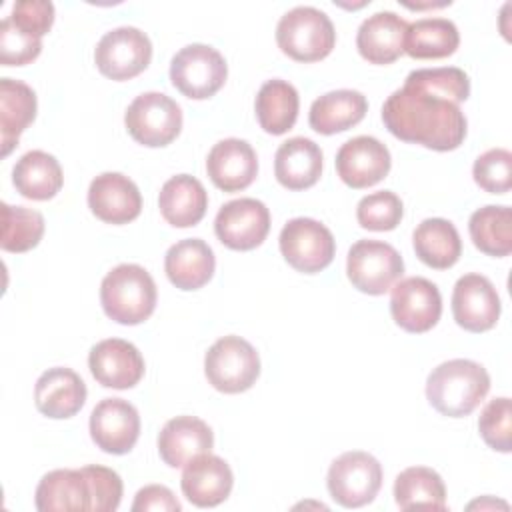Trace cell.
Segmentation results:
<instances>
[{
	"instance_id": "6da1fadb",
	"label": "cell",
	"mask_w": 512,
	"mask_h": 512,
	"mask_svg": "<svg viewBox=\"0 0 512 512\" xmlns=\"http://www.w3.org/2000/svg\"><path fill=\"white\" fill-rule=\"evenodd\" d=\"M470 96V78L456 66L412 70L404 86L382 106L386 130L402 142L436 152L456 150L468 130L460 102Z\"/></svg>"
},
{
	"instance_id": "7a4b0ae2",
	"label": "cell",
	"mask_w": 512,
	"mask_h": 512,
	"mask_svg": "<svg viewBox=\"0 0 512 512\" xmlns=\"http://www.w3.org/2000/svg\"><path fill=\"white\" fill-rule=\"evenodd\" d=\"M490 390L486 368L468 358H454L438 364L426 378L430 406L448 418H462L476 410Z\"/></svg>"
},
{
	"instance_id": "3957f363",
	"label": "cell",
	"mask_w": 512,
	"mask_h": 512,
	"mask_svg": "<svg viewBox=\"0 0 512 512\" xmlns=\"http://www.w3.org/2000/svg\"><path fill=\"white\" fill-rule=\"evenodd\" d=\"M156 282L138 264H118L100 284V304L104 314L124 326L148 320L156 308Z\"/></svg>"
},
{
	"instance_id": "277c9868",
	"label": "cell",
	"mask_w": 512,
	"mask_h": 512,
	"mask_svg": "<svg viewBox=\"0 0 512 512\" xmlns=\"http://www.w3.org/2000/svg\"><path fill=\"white\" fill-rule=\"evenodd\" d=\"M278 48L296 62H318L336 44V30L326 12L314 6H296L276 24Z\"/></svg>"
},
{
	"instance_id": "5b68a950",
	"label": "cell",
	"mask_w": 512,
	"mask_h": 512,
	"mask_svg": "<svg viewBox=\"0 0 512 512\" xmlns=\"http://www.w3.org/2000/svg\"><path fill=\"white\" fill-rule=\"evenodd\" d=\"M204 374L218 392L240 394L258 380L260 356L248 340L234 334L222 336L204 356Z\"/></svg>"
},
{
	"instance_id": "8992f818",
	"label": "cell",
	"mask_w": 512,
	"mask_h": 512,
	"mask_svg": "<svg viewBox=\"0 0 512 512\" xmlns=\"http://www.w3.org/2000/svg\"><path fill=\"white\" fill-rule=\"evenodd\" d=\"M404 274L400 252L382 240H358L346 256V276L364 294H386Z\"/></svg>"
},
{
	"instance_id": "52a82bcc",
	"label": "cell",
	"mask_w": 512,
	"mask_h": 512,
	"mask_svg": "<svg viewBox=\"0 0 512 512\" xmlns=\"http://www.w3.org/2000/svg\"><path fill=\"white\" fill-rule=\"evenodd\" d=\"M228 66L224 56L208 44H188L170 62L172 86L192 100L214 96L226 82Z\"/></svg>"
},
{
	"instance_id": "ba28073f",
	"label": "cell",
	"mask_w": 512,
	"mask_h": 512,
	"mask_svg": "<svg viewBox=\"0 0 512 512\" xmlns=\"http://www.w3.org/2000/svg\"><path fill=\"white\" fill-rule=\"evenodd\" d=\"M326 486L330 496L344 508L370 504L382 486L380 462L362 450L340 454L328 468Z\"/></svg>"
},
{
	"instance_id": "9c48e42d",
	"label": "cell",
	"mask_w": 512,
	"mask_h": 512,
	"mask_svg": "<svg viewBox=\"0 0 512 512\" xmlns=\"http://www.w3.org/2000/svg\"><path fill=\"white\" fill-rule=\"evenodd\" d=\"M128 134L142 146H168L182 130V110L162 92H144L136 96L124 114Z\"/></svg>"
},
{
	"instance_id": "30bf717a",
	"label": "cell",
	"mask_w": 512,
	"mask_h": 512,
	"mask_svg": "<svg viewBox=\"0 0 512 512\" xmlns=\"http://www.w3.org/2000/svg\"><path fill=\"white\" fill-rule=\"evenodd\" d=\"M280 252L298 272L316 274L330 266L336 252L332 232L314 218H292L280 230Z\"/></svg>"
},
{
	"instance_id": "8fae6325",
	"label": "cell",
	"mask_w": 512,
	"mask_h": 512,
	"mask_svg": "<svg viewBox=\"0 0 512 512\" xmlns=\"http://www.w3.org/2000/svg\"><path fill=\"white\" fill-rule=\"evenodd\" d=\"M152 60L150 38L134 26H120L106 32L94 50V62L110 80H130L144 72Z\"/></svg>"
},
{
	"instance_id": "7c38bea8",
	"label": "cell",
	"mask_w": 512,
	"mask_h": 512,
	"mask_svg": "<svg viewBox=\"0 0 512 512\" xmlns=\"http://www.w3.org/2000/svg\"><path fill=\"white\" fill-rule=\"evenodd\" d=\"M390 292V314L402 330L422 334L438 324L442 296L434 282L422 276H410L398 280Z\"/></svg>"
},
{
	"instance_id": "4fadbf2b",
	"label": "cell",
	"mask_w": 512,
	"mask_h": 512,
	"mask_svg": "<svg viewBox=\"0 0 512 512\" xmlns=\"http://www.w3.org/2000/svg\"><path fill=\"white\" fill-rule=\"evenodd\" d=\"M214 232L230 250H254L270 232V212L266 204L256 198L230 200L218 210Z\"/></svg>"
},
{
	"instance_id": "5bb4252c",
	"label": "cell",
	"mask_w": 512,
	"mask_h": 512,
	"mask_svg": "<svg viewBox=\"0 0 512 512\" xmlns=\"http://www.w3.org/2000/svg\"><path fill=\"white\" fill-rule=\"evenodd\" d=\"M500 296L494 284L482 274H464L456 280L452 292V314L460 328L468 332H486L500 318Z\"/></svg>"
},
{
	"instance_id": "9a60e30c",
	"label": "cell",
	"mask_w": 512,
	"mask_h": 512,
	"mask_svg": "<svg viewBox=\"0 0 512 512\" xmlns=\"http://www.w3.org/2000/svg\"><path fill=\"white\" fill-rule=\"evenodd\" d=\"M92 442L108 454H128L140 436V414L124 398H104L90 414Z\"/></svg>"
},
{
	"instance_id": "2e32d148",
	"label": "cell",
	"mask_w": 512,
	"mask_h": 512,
	"mask_svg": "<svg viewBox=\"0 0 512 512\" xmlns=\"http://www.w3.org/2000/svg\"><path fill=\"white\" fill-rule=\"evenodd\" d=\"M390 166V150L374 136L350 138L336 152V172L354 190L378 184L388 176Z\"/></svg>"
},
{
	"instance_id": "e0dca14e",
	"label": "cell",
	"mask_w": 512,
	"mask_h": 512,
	"mask_svg": "<svg viewBox=\"0 0 512 512\" xmlns=\"http://www.w3.org/2000/svg\"><path fill=\"white\" fill-rule=\"evenodd\" d=\"M88 368L104 388L126 390L144 376V358L140 350L122 338H106L90 348Z\"/></svg>"
},
{
	"instance_id": "ac0fdd59",
	"label": "cell",
	"mask_w": 512,
	"mask_h": 512,
	"mask_svg": "<svg viewBox=\"0 0 512 512\" xmlns=\"http://www.w3.org/2000/svg\"><path fill=\"white\" fill-rule=\"evenodd\" d=\"M88 208L106 224H128L140 216L142 196L128 176L102 172L90 182Z\"/></svg>"
},
{
	"instance_id": "d6986e66",
	"label": "cell",
	"mask_w": 512,
	"mask_h": 512,
	"mask_svg": "<svg viewBox=\"0 0 512 512\" xmlns=\"http://www.w3.org/2000/svg\"><path fill=\"white\" fill-rule=\"evenodd\" d=\"M234 486V474L228 462L210 452L192 458L182 472L180 488L188 502L198 508L222 504Z\"/></svg>"
},
{
	"instance_id": "ffe728a7",
	"label": "cell",
	"mask_w": 512,
	"mask_h": 512,
	"mask_svg": "<svg viewBox=\"0 0 512 512\" xmlns=\"http://www.w3.org/2000/svg\"><path fill=\"white\" fill-rule=\"evenodd\" d=\"M206 172L216 188L224 192H240L254 182L258 174V158L246 140L224 138L210 148Z\"/></svg>"
},
{
	"instance_id": "44dd1931",
	"label": "cell",
	"mask_w": 512,
	"mask_h": 512,
	"mask_svg": "<svg viewBox=\"0 0 512 512\" xmlns=\"http://www.w3.org/2000/svg\"><path fill=\"white\" fill-rule=\"evenodd\" d=\"M84 380L66 366H54L40 374L34 386V404L40 414L64 420L80 412L86 402Z\"/></svg>"
},
{
	"instance_id": "7402d4cb",
	"label": "cell",
	"mask_w": 512,
	"mask_h": 512,
	"mask_svg": "<svg viewBox=\"0 0 512 512\" xmlns=\"http://www.w3.org/2000/svg\"><path fill=\"white\" fill-rule=\"evenodd\" d=\"M212 446L214 434L210 426L196 416H176L158 434V454L170 468L186 466L192 458L210 452Z\"/></svg>"
},
{
	"instance_id": "603a6c76",
	"label": "cell",
	"mask_w": 512,
	"mask_h": 512,
	"mask_svg": "<svg viewBox=\"0 0 512 512\" xmlns=\"http://www.w3.org/2000/svg\"><path fill=\"white\" fill-rule=\"evenodd\" d=\"M40 512H92V490L84 468H60L42 476L34 494Z\"/></svg>"
},
{
	"instance_id": "cb8c5ba5",
	"label": "cell",
	"mask_w": 512,
	"mask_h": 512,
	"mask_svg": "<svg viewBox=\"0 0 512 512\" xmlns=\"http://www.w3.org/2000/svg\"><path fill=\"white\" fill-rule=\"evenodd\" d=\"M406 28L408 22L396 12H376L360 24L356 48L370 64H392L404 54Z\"/></svg>"
},
{
	"instance_id": "d4e9b609",
	"label": "cell",
	"mask_w": 512,
	"mask_h": 512,
	"mask_svg": "<svg viewBox=\"0 0 512 512\" xmlns=\"http://www.w3.org/2000/svg\"><path fill=\"white\" fill-rule=\"evenodd\" d=\"M274 176L288 190H306L322 176V150L304 136L282 142L274 156Z\"/></svg>"
},
{
	"instance_id": "484cf974",
	"label": "cell",
	"mask_w": 512,
	"mask_h": 512,
	"mask_svg": "<svg viewBox=\"0 0 512 512\" xmlns=\"http://www.w3.org/2000/svg\"><path fill=\"white\" fill-rule=\"evenodd\" d=\"M216 268L212 248L202 238H184L164 256V272L180 290H198L210 282Z\"/></svg>"
},
{
	"instance_id": "4316f807",
	"label": "cell",
	"mask_w": 512,
	"mask_h": 512,
	"mask_svg": "<svg viewBox=\"0 0 512 512\" xmlns=\"http://www.w3.org/2000/svg\"><path fill=\"white\" fill-rule=\"evenodd\" d=\"M162 218L174 228L196 226L208 208V192L190 174H176L164 182L158 196Z\"/></svg>"
},
{
	"instance_id": "83f0119b",
	"label": "cell",
	"mask_w": 512,
	"mask_h": 512,
	"mask_svg": "<svg viewBox=\"0 0 512 512\" xmlns=\"http://www.w3.org/2000/svg\"><path fill=\"white\" fill-rule=\"evenodd\" d=\"M366 112H368L366 96L358 90L342 88V90H332L318 96L310 106L308 122L314 132L332 136L362 122Z\"/></svg>"
},
{
	"instance_id": "f1b7e54d",
	"label": "cell",
	"mask_w": 512,
	"mask_h": 512,
	"mask_svg": "<svg viewBox=\"0 0 512 512\" xmlns=\"http://www.w3.org/2000/svg\"><path fill=\"white\" fill-rule=\"evenodd\" d=\"M38 110L34 90L14 78L0 80V144L2 156L18 146L20 134L34 122Z\"/></svg>"
},
{
	"instance_id": "f546056e",
	"label": "cell",
	"mask_w": 512,
	"mask_h": 512,
	"mask_svg": "<svg viewBox=\"0 0 512 512\" xmlns=\"http://www.w3.org/2000/svg\"><path fill=\"white\" fill-rule=\"evenodd\" d=\"M12 182L28 200H50L60 192L64 174L60 162L52 154L44 150H30L16 160L12 168Z\"/></svg>"
},
{
	"instance_id": "4dcf8cb0",
	"label": "cell",
	"mask_w": 512,
	"mask_h": 512,
	"mask_svg": "<svg viewBox=\"0 0 512 512\" xmlns=\"http://www.w3.org/2000/svg\"><path fill=\"white\" fill-rule=\"evenodd\" d=\"M412 246L418 260L436 270L454 266L462 254L460 234L446 218L422 220L412 232Z\"/></svg>"
},
{
	"instance_id": "1f68e13d",
	"label": "cell",
	"mask_w": 512,
	"mask_h": 512,
	"mask_svg": "<svg viewBox=\"0 0 512 512\" xmlns=\"http://www.w3.org/2000/svg\"><path fill=\"white\" fill-rule=\"evenodd\" d=\"M254 108L260 128L272 136H280L296 124L300 96L290 82L272 78L260 86Z\"/></svg>"
},
{
	"instance_id": "d6a6232c",
	"label": "cell",
	"mask_w": 512,
	"mask_h": 512,
	"mask_svg": "<svg viewBox=\"0 0 512 512\" xmlns=\"http://www.w3.org/2000/svg\"><path fill=\"white\" fill-rule=\"evenodd\" d=\"M460 32L448 18H420L406 28L404 52L416 60L446 58L456 52Z\"/></svg>"
},
{
	"instance_id": "836d02e7",
	"label": "cell",
	"mask_w": 512,
	"mask_h": 512,
	"mask_svg": "<svg viewBox=\"0 0 512 512\" xmlns=\"http://www.w3.org/2000/svg\"><path fill=\"white\" fill-rule=\"evenodd\" d=\"M394 500L402 510H446V486L436 470L410 466L394 480Z\"/></svg>"
},
{
	"instance_id": "e575fe53",
	"label": "cell",
	"mask_w": 512,
	"mask_h": 512,
	"mask_svg": "<svg viewBox=\"0 0 512 512\" xmlns=\"http://www.w3.org/2000/svg\"><path fill=\"white\" fill-rule=\"evenodd\" d=\"M472 244L494 258H504L512 252V210L510 206L488 204L472 212L468 220Z\"/></svg>"
},
{
	"instance_id": "d590c367",
	"label": "cell",
	"mask_w": 512,
	"mask_h": 512,
	"mask_svg": "<svg viewBox=\"0 0 512 512\" xmlns=\"http://www.w3.org/2000/svg\"><path fill=\"white\" fill-rule=\"evenodd\" d=\"M44 236V216L38 210L10 206L2 202V238L0 246L6 252H28L38 246Z\"/></svg>"
},
{
	"instance_id": "8d00e7d4",
	"label": "cell",
	"mask_w": 512,
	"mask_h": 512,
	"mask_svg": "<svg viewBox=\"0 0 512 512\" xmlns=\"http://www.w3.org/2000/svg\"><path fill=\"white\" fill-rule=\"evenodd\" d=\"M404 216V204L392 190H378L364 196L356 206V220L362 228L374 232L394 230Z\"/></svg>"
},
{
	"instance_id": "74e56055",
	"label": "cell",
	"mask_w": 512,
	"mask_h": 512,
	"mask_svg": "<svg viewBox=\"0 0 512 512\" xmlns=\"http://www.w3.org/2000/svg\"><path fill=\"white\" fill-rule=\"evenodd\" d=\"M478 432L482 440L498 452L512 450V404L510 398L500 396L490 400L478 418Z\"/></svg>"
},
{
	"instance_id": "f35d334b",
	"label": "cell",
	"mask_w": 512,
	"mask_h": 512,
	"mask_svg": "<svg viewBox=\"0 0 512 512\" xmlns=\"http://www.w3.org/2000/svg\"><path fill=\"white\" fill-rule=\"evenodd\" d=\"M474 182L490 194H506L512 186V154L506 148H490L474 160Z\"/></svg>"
},
{
	"instance_id": "ab89813d",
	"label": "cell",
	"mask_w": 512,
	"mask_h": 512,
	"mask_svg": "<svg viewBox=\"0 0 512 512\" xmlns=\"http://www.w3.org/2000/svg\"><path fill=\"white\" fill-rule=\"evenodd\" d=\"M42 38L26 34L6 16L0 22V62L2 66H24L40 56Z\"/></svg>"
},
{
	"instance_id": "60d3db41",
	"label": "cell",
	"mask_w": 512,
	"mask_h": 512,
	"mask_svg": "<svg viewBox=\"0 0 512 512\" xmlns=\"http://www.w3.org/2000/svg\"><path fill=\"white\" fill-rule=\"evenodd\" d=\"M82 468L88 476L92 490V512H114L120 506L124 490L118 472L100 464H90Z\"/></svg>"
},
{
	"instance_id": "b9f144b4",
	"label": "cell",
	"mask_w": 512,
	"mask_h": 512,
	"mask_svg": "<svg viewBox=\"0 0 512 512\" xmlns=\"http://www.w3.org/2000/svg\"><path fill=\"white\" fill-rule=\"evenodd\" d=\"M8 18L26 34L42 38L54 24V4L48 0H20L12 6Z\"/></svg>"
},
{
	"instance_id": "7bdbcfd3",
	"label": "cell",
	"mask_w": 512,
	"mask_h": 512,
	"mask_svg": "<svg viewBox=\"0 0 512 512\" xmlns=\"http://www.w3.org/2000/svg\"><path fill=\"white\" fill-rule=\"evenodd\" d=\"M174 492L162 484H148L136 492L132 512H180Z\"/></svg>"
},
{
	"instance_id": "ee69618b",
	"label": "cell",
	"mask_w": 512,
	"mask_h": 512,
	"mask_svg": "<svg viewBox=\"0 0 512 512\" xmlns=\"http://www.w3.org/2000/svg\"><path fill=\"white\" fill-rule=\"evenodd\" d=\"M486 506H502L504 510L508 508V504H506V502H494V500H492V498H488V496H486L484 500H476V502H470V504H468V508H470V510H472V508H486Z\"/></svg>"
}]
</instances>
